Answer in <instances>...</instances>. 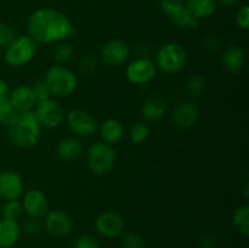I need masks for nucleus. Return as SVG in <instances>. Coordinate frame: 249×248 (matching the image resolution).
<instances>
[{"instance_id":"e433bc0d","label":"nucleus","mask_w":249,"mask_h":248,"mask_svg":"<svg viewBox=\"0 0 249 248\" xmlns=\"http://www.w3.org/2000/svg\"><path fill=\"white\" fill-rule=\"evenodd\" d=\"M74 248H100V243L94 236L82 235L75 242Z\"/></svg>"},{"instance_id":"f3484780","label":"nucleus","mask_w":249,"mask_h":248,"mask_svg":"<svg viewBox=\"0 0 249 248\" xmlns=\"http://www.w3.org/2000/svg\"><path fill=\"white\" fill-rule=\"evenodd\" d=\"M167 100L160 95H152L142 102L141 116L146 122H157L164 118L168 113Z\"/></svg>"},{"instance_id":"f704fd0d","label":"nucleus","mask_w":249,"mask_h":248,"mask_svg":"<svg viewBox=\"0 0 249 248\" xmlns=\"http://www.w3.org/2000/svg\"><path fill=\"white\" fill-rule=\"evenodd\" d=\"M21 226V232H24L28 236L38 235L41 230V224L39 223V219L29 218L24 221Z\"/></svg>"},{"instance_id":"c9c22d12","label":"nucleus","mask_w":249,"mask_h":248,"mask_svg":"<svg viewBox=\"0 0 249 248\" xmlns=\"http://www.w3.org/2000/svg\"><path fill=\"white\" fill-rule=\"evenodd\" d=\"M236 23H237L238 28L242 31H248L249 28V7L247 5H243L242 7L237 10L236 12Z\"/></svg>"},{"instance_id":"72a5a7b5","label":"nucleus","mask_w":249,"mask_h":248,"mask_svg":"<svg viewBox=\"0 0 249 248\" xmlns=\"http://www.w3.org/2000/svg\"><path fill=\"white\" fill-rule=\"evenodd\" d=\"M122 243L124 248H145V241L136 232L125 233L123 236Z\"/></svg>"},{"instance_id":"f8f14e48","label":"nucleus","mask_w":249,"mask_h":248,"mask_svg":"<svg viewBox=\"0 0 249 248\" xmlns=\"http://www.w3.org/2000/svg\"><path fill=\"white\" fill-rule=\"evenodd\" d=\"M201 112L198 106L191 100H182L178 102L172 111V121L178 129L189 130L194 128L199 121Z\"/></svg>"},{"instance_id":"4c0bfd02","label":"nucleus","mask_w":249,"mask_h":248,"mask_svg":"<svg viewBox=\"0 0 249 248\" xmlns=\"http://www.w3.org/2000/svg\"><path fill=\"white\" fill-rule=\"evenodd\" d=\"M204 50L211 53H215L220 51L221 49V40L216 35H209L203 40Z\"/></svg>"},{"instance_id":"aec40b11","label":"nucleus","mask_w":249,"mask_h":248,"mask_svg":"<svg viewBox=\"0 0 249 248\" xmlns=\"http://www.w3.org/2000/svg\"><path fill=\"white\" fill-rule=\"evenodd\" d=\"M99 131L102 141L111 146L118 143L124 135L123 124L116 118H109L102 122L99 126Z\"/></svg>"},{"instance_id":"39448f33","label":"nucleus","mask_w":249,"mask_h":248,"mask_svg":"<svg viewBox=\"0 0 249 248\" xmlns=\"http://www.w3.org/2000/svg\"><path fill=\"white\" fill-rule=\"evenodd\" d=\"M38 53V43L27 35L16 36L7 48H5L4 60L7 66L14 68L23 67L33 61Z\"/></svg>"},{"instance_id":"423d86ee","label":"nucleus","mask_w":249,"mask_h":248,"mask_svg":"<svg viewBox=\"0 0 249 248\" xmlns=\"http://www.w3.org/2000/svg\"><path fill=\"white\" fill-rule=\"evenodd\" d=\"M117 155L113 146L97 141L87 150V163L89 169L96 175H106L116 164Z\"/></svg>"},{"instance_id":"6ab92c4d","label":"nucleus","mask_w":249,"mask_h":248,"mask_svg":"<svg viewBox=\"0 0 249 248\" xmlns=\"http://www.w3.org/2000/svg\"><path fill=\"white\" fill-rule=\"evenodd\" d=\"M84 152L83 142L75 136H68L58 141L56 146V155L62 160H77Z\"/></svg>"},{"instance_id":"393cba45","label":"nucleus","mask_w":249,"mask_h":248,"mask_svg":"<svg viewBox=\"0 0 249 248\" xmlns=\"http://www.w3.org/2000/svg\"><path fill=\"white\" fill-rule=\"evenodd\" d=\"M74 46L71 43H67V41H62V43L57 44V46L53 50V60L57 62L56 65H65V63H68L74 57Z\"/></svg>"},{"instance_id":"b1692460","label":"nucleus","mask_w":249,"mask_h":248,"mask_svg":"<svg viewBox=\"0 0 249 248\" xmlns=\"http://www.w3.org/2000/svg\"><path fill=\"white\" fill-rule=\"evenodd\" d=\"M232 225L246 237L249 235V207L247 204L237 207L233 211Z\"/></svg>"},{"instance_id":"a19ab883","label":"nucleus","mask_w":249,"mask_h":248,"mask_svg":"<svg viewBox=\"0 0 249 248\" xmlns=\"http://www.w3.org/2000/svg\"><path fill=\"white\" fill-rule=\"evenodd\" d=\"M218 2H220L221 5H225V6H232L235 5L238 0H216Z\"/></svg>"},{"instance_id":"5701e85b","label":"nucleus","mask_w":249,"mask_h":248,"mask_svg":"<svg viewBox=\"0 0 249 248\" xmlns=\"http://www.w3.org/2000/svg\"><path fill=\"white\" fill-rule=\"evenodd\" d=\"M208 89V83L202 75H192L185 84V91L191 99H199L204 96Z\"/></svg>"},{"instance_id":"bb28decb","label":"nucleus","mask_w":249,"mask_h":248,"mask_svg":"<svg viewBox=\"0 0 249 248\" xmlns=\"http://www.w3.org/2000/svg\"><path fill=\"white\" fill-rule=\"evenodd\" d=\"M150 126L145 122H136L129 129V139L134 143H143L150 138Z\"/></svg>"},{"instance_id":"37998d69","label":"nucleus","mask_w":249,"mask_h":248,"mask_svg":"<svg viewBox=\"0 0 249 248\" xmlns=\"http://www.w3.org/2000/svg\"><path fill=\"white\" fill-rule=\"evenodd\" d=\"M10 248H12V247H10Z\"/></svg>"},{"instance_id":"9d476101","label":"nucleus","mask_w":249,"mask_h":248,"mask_svg":"<svg viewBox=\"0 0 249 248\" xmlns=\"http://www.w3.org/2000/svg\"><path fill=\"white\" fill-rule=\"evenodd\" d=\"M157 67L148 57H138L131 61L125 68V77L129 83L135 85L147 84L155 79Z\"/></svg>"},{"instance_id":"4be33fe9","label":"nucleus","mask_w":249,"mask_h":248,"mask_svg":"<svg viewBox=\"0 0 249 248\" xmlns=\"http://www.w3.org/2000/svg\"><path fill=\"white\" fill-rule=\"evenodd\" d=\"M185 9L198 19L207 18L215 12L216 0H184Z\"/></svg>"},{"instance_id":"2eb2a0df","label":"nucleus","mask_w":249,"mask_h":248,"mask_svg":"<svg viewBox=\"0 0 249 248\" xmlns=\"http://www.w3.org/2000/svg\"><path fill=\"white\" fill-rule=\"evenodd\" d=\"M24 190L21 175L15 170H4L0 173V197L4 201H14L22 196Z\"/></svg>"},{"instance_id":"412c9836","label":"nucleus","mask_w":249,"mask_h":248,"mask_svg":"<svg viewBox=\"0 0 249 248\" xmlns=\"http://www.w3.org/2000/svg\"><path fill=\"white\" fill-rule=\"evenodd\" d=\"M21 226L18 221L1 219L0 220V248H10L18 241Z\"/></svg>"},{"instance_id":"c85d7f7f","label":"nucleus","mask_w":249,"mask_h":248,"mask_svg":"<svg viewBox=\"0 0 249 248\" xmlns=\"http://www.w3.org/2000/svg\"><path fill=\"white\" fill-rule=\"evenodd\" d=\"M173 22L177 24L180 28H186V29H196L199 24V19L195 17L191 12L187 11L184 7V10L179 12L177 16L173 17Z\"/></svg>"},{"instance_id":"0eeeda50","label":"nucleus","mask_w":249,"mask_h":248,"mask_svg":"<svg viewBox=\"0 0 249 248\" xmlns=\"http://www.w3.org/2000/svg\"><path fill=\"white\" fill-rule=\"evenodd\" d=\"M33 112L41 128L56 129L65 122V109L53 99L38 102Z\"/></svg>"},{"instance_id":"58836bf2","label":"nucleus","mask_w":249,"mask_h":248,"mask_svg":"<svg viewBox=\"0 0 249 248\" xmlns=\"http://www.w3.org/2000/svg\"><path fill=\"white\" fill-rule=\"evenodd\" d=\"M216 246V238L211 235L202 236L199 240V247L201 248H215Z\"/></svg>"},{"instance_id":"20e7f679","label":"nucleus","mask_w":249,"mask_h":248,"mask_svg":"<svg viewBox=\"0 0 249 248\" xmlns=\"http://www.w3.org/2000/svg\"><path fill=\"white\" fill-rule=\"evenodd\" d=\"M153 62L157 70L169 74H175L186 67L187 53L180 44L165 43L157 50Z\"/></svg>"},{"instance_id":"1a4fd4ad","label":"nucleus","mask_w":249,"mask_h":248,"mask_svg":"<svg viewBox=\"0 0 249 248\" xmlns=\"http://www.w3.org/2000/svg\"><path fill=\"white\" fill-rule=\"evenodd\" d=\"M130 55L131 48L126 41L121 39H111L101 46L99 58L108 67H119L129 60Z\"/></svg>"},{"instance_id":"ea45409f","label":"nucleus","mask_w":249,"mask_h":248,"mask_svg":"<svg viewBox=\"0 0 249 248\" xmlns=\"http://www.w3.org/2000/svg\"><path fill=\"white\" fill-rule=\"evenodd\" d=\"M10 94V88H9V83L6 80L1 79L0 78V99L2 97H7Z\"/></svg>"},{"instance_id":"7c9ffc66","label":"nucleus","mask_w":249,"mask_h":248,"mask_svg":"<svg viewBox=\"0 0 249 248\" xmlns=\"http://www.w3.org/2000/svg\"><path fill=\"white\" fill-rule=\"evenodd\" d=\"M16 31L9 23L0 22V46L7 48L16 39Z\"/></svg>"},{"instance_id":"4468645a","label":"nucleus","mask_w":249,"mask_h":248,"mask_svg":"<svg viewBox=\"0 0 249 248\" xmlns=\"http://www.w3.org/2000/svg\"><path fill=\"white\" fill-rule=\"evenodd\" d=\"M21 204L23 212L29 218L41 219L49 212L48 197L41 190L38 189H31L26 191Z\"/></svg>"},{"instance_id":"9b49d317","label":"nucleus","mask_w":249,"mask_h":248,"mask_svg":"<svg viewBox=\"0 0 249 248\" xmlns=\"http://www.w3.org/2000/svg\"><path fill=\"white\" fill-rule=\"evenodd\" d=\"M43 228L46 233L56 238L67 237L73 230L72 218L60 209L49 211L44 215Z\"/></svg>"},{"instance_id":"2f4dec72","label":"nucleus","mask_w":249,"mask_h":248,"mask_svg":"<svg viewBox=\"0 0 249 248\" xmlns=\"http://www.w3.org/2000/svg\"><path fill=\"white\" fill-rule=\"evenodd\" d=\"M31 88L34 96H36V102H41L48 99H51L50 91H49V88L46 85V83L44 82V79H38L36 82H33Z\"/></svg>"},{"instance_id":"6e6552de","label":"nucleus","mask_w":249,"mask_h":248,"mask_svg":"<svg viewBox=\"0 0 249 248\" xmlns=\"http://www.w3.org/2000/svg\"><path fill=\"white\" fill-rule=\"evenodd\" d=\"M65 121L75 138H90L99 129V123L94 116L80 108L68 112L65 117Z\"/></svg>"},{"instance_id":"f257e3e1","label":"nucleus","mask_w":249,"mask_h":248,"mask_svg":"<svg viewBox=\"0 0 249 248\" xmlns=\"http://www.w3.org/2000/svg\"><path fill=\"white\" fill-rule=\"evenodd\" d=\"M27 31L28 35L38 44H58L72 38L74 26L63 12L43 7L29 16Z\"/></svg>"},{"instance_id":"ddd939ff","label":"nucleus","mask_w":249,"mask_h":248,"mask_svg":"<svg viewBox=\"0 0 249 248\" xmlns=\"http://www.w3.org/2000/svg\"><path fill=\"white\" fill-rule=\"evenodd\" d=\"M95 229L101 236L106 238H117L123 235L125 221L123 216L113 211L100 213L95 219Z\"/></svg>"},{"instance_id":"a878e982","label":"nucleus","mask_w":249,"mask_h":248,"mask_svg":"<svg viewBox=\"0 0 249 248\" xmlns=\"http://www.w3.org/2000/svg\"><path fill=\"white\" fill-rule=\"evenodd\" d=\"M17 114H18V112L12 106L9 96L0 99V125H4L7 128L14 122Z\"/></svg>"},{"instance_id":"f03ea898","label":"nucleus","mask_w":249,"mask_h":248,"mask_svg":"<svg viewBox=\"0 0 249 248\" xmlns=\"http://www.w3.org/2000/svg\"><path fill=\"white\" fill-rule=\"evenodd\" d=\"M41 126L36 121L34 112L18 113L11 124L7 126V135L11 142L19 148H31L38 143L40 139Z\"/></svg>"},{"instance_id":"cd10ccee","label":"nucleus","mask_w":249,"mask_h":248,"mask_svg":"<svg viewBox=\"0 0 249 248\" xmlns=\"http://www.w3.org/2000/svg\"><path fill=\"white\" fill-rule=\"evenodd\" d=\"M22 213H23V208H22V204L21 202H18V199L5 201V203L1 207L2 219L17 221L22 216Z\"/></svg>"},{"instance_id":"a211bd4d","label":"nucleus","mask_w":249,"mask_h":248,"mask_svg":"<svg viewBox=\"0 0 249 248\" xmlns=\"http://www.w3.org/2000/svg\"><path fill=\"white\" fill-rule=\"evenodd\" d=\"M9 99L18 113L33 111L34 107L38 104L33 91H32V88L27 87V85H19V87L15 88L9 94Z\"/></svg>"},{"instance_id":"473e14b6","label":"nucleus","mask_w":249,"mask_h":248,"mask_svg":"<svg viewBox=\"0 0 249 248\" xmlns=\"http://www.w3.org/2000/svg\"><path fill=\"white\" fill-rule=\"evenodd\" d=\"M99 60L95 55H85L79 60V70L83 74H91L96 71Z\"/></svg>"},{"instance_id":"79ce46f5","label":"nucleus","mask_w":249,"mask_h":248,"mask_svg":"<svg viewBox=\"0 0 249 248\" xmlns=\"http://www.w3.org/2000/svg\"><path fill=\"white\" fill-rule=\"evenodd\" d=\"M1 55H2V48L0 46V57H1Z\"/></svg>"},{"instance_id":"dca6fc26","label":"nucleus","mask_w":249,"mask_h":248,"mask_svg":"<svg viewBox=\"0 0 249 248\" xmlns=\"http://www.w3.org/2000/svg\"><path fill=\"white\" fill-rule=\"evenodd\" d=\"M220 63L224 71L230 74H237L245 68V51L237 45H229L223 49L220 55Z\"/></svg>"},{"instance_id":"c756f323","label":"nucleus","mask_w":249,"mask_h":248,"mask_svg":"<svg viewBox=\"0 0 249 248\" xmlns=\"http://www.w3.org/2000/svg\"><path fill=\"white\" fill-rule=\"evenodd\" d=\"M160 5L162 11L170 18L177 16L185 7L184 0H160Z\"/></svg>"},{"instance_id":"7ed1b4c3","label":"nucleus","mask_w":249,"mask_h":248,"mask_svg":"<svg viewBox=\"0 0 249 248\" xmlns=\"http://www.w3.org/2000/svg\"><path fill=\"white\" fill-rule=\"evenodd\" d=\"M43 79L48 85L51 97L56 99L70 97L78 88L77 75L65 65H53L49 67Z\"/></svg>"}]
</instances>
